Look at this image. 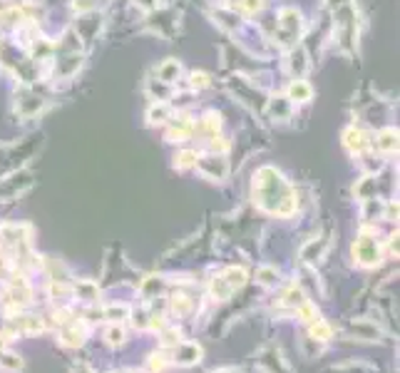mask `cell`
Masks as SVG:
<instances>
[{
    "instance_id": "1",
    "label": "cell",
    "mask_w": 400,
    "mask_h": 373,
    "mask_svg": "<svg viewBox=\"0 0 400 373\" xmlns=\"http://www.w3.org/2000/svg\"><path fill=\"white\" fill-rule=\"evenodd\" d=\"M254 202L264 211L278 214V217H289L296 211L294 192L274 167L259 169L256 182H254Z\"/></svg>"
},
{
    "instance_id": "2",
    "label": "cell",
    "mask_w": 400,
    "mask_h": 373,
    "mask_svg": "<svg viewBox=\"0 0 400 373\" xmlns=\"http://www.w3.org/2000/svg\"><path fill=\"white\" fill-rule=\"evenodd\" d=\"M247 284V271L244 269H227L224 274H219L214 281H211V294H214V298H219V301H224V298H229L231 294L236 291V289H241V286Z\"/></svg>"
},
{
    "instance_id": "3",
    "label": "cell",
    "mask_w": 400,
    "mask_h": 373,
    "mask_svg": "<svg viewBox=\"0 0 400 373\" xmlns=\"http://www.w3.org/2000/svg\"><path fill=\"white\" fill-rule=\"evenodd\" d=\"M353 256L361 267H376L381 261V244L376 242V236L368 234V231L358 236L356 244H353Z\"/></svg>"
},
{
    "instance_id": "4",
    "label": "cell",
    "mask_w": 400,
    "mask_h": 373,
    "mask_svg": "<svg viewBox=\"0 0 400 373\" xmlns=\"http://www.w3.org/2000/svg\"><path fill=\"white\" fill-rule=\"evenodd\" d=\"M28 304H30V289H28V284L23 279L12 281L10 289L3 294V309L8 314H20Z\"/></svg>"
},
{
    "instance_id": "5",
    "label": "cell",
    "mask_w": 400,
    "mask_h": 373,
    "mask_svg": "<svg viewBox=\"0 0 400 373\" xmlns=\"http://www.w3.org/2000/svg\"><path fill=\"white\" fill-rule=\"evenodd\" d=\"M194 167H199V172H202L204 177H209V180H214V182L227 180V174H229V164L222 155L197 157V164H194Z\"/></svg>"
},
{
    "instance_id": "6",
    "label": "cell",
    "mask_w": 400,
    "mask_h": 373,
    "mask_svg": "<svg viewBox=\"0 0 400 373\" xmlns=\"http://www.w3.org/2000/svg\"><path fill=\"white\" fill-rule=\"evenodd\" d=\"M301 28H303V20H301V12L294 10V8H286L281 10L278 15V37H289V40H296L301 35Z\"/></svg>"
},
{
    "instance_id": "7",
    "label": "cell",
    "mask_w": 400,
    "mask_h": 373,
    "mask_svg": "<svg viewBox=\"0 0 400 373\" xmlns=\"http://www.w3.org/2000/svg\"><path fill=\"white\" fill-rule=\"evenodd\" d=\"M32 184V174L30 172H15L10 174L8 180L0 182V199H12L15 194H20L23 189Z\"/></svg>"
},
{
    "instance_id": "8",
    "label": "cell",
    "mask_w": 400,
    "mask_h": 373,
    "mask_svg": "<svg viewBox=\"0 0 400 373\" xmlns=\"http://www.w3.org/2000/svg\"><path fill=\"white\" fill-rule=\"evenodd\" d=\"M82 68V55L80 52H60L55 62V77H62V80H70L77 75V70Z\"/></svg>"
},
{
    "instance_id": "9",
    "label": "cell",
    "mask_w": 400,
    "mask_h": 373,
    "mask_svg": "<svg viewBox=\"0 0 400 373\" xmlns=\"http://www.w3.org/2000/svg\"><path fill=\"white\" fill-rule=\"evenodd\" d=\"M172 361L179 363V366H194L202 361V348L197 343H187V341H179L177 346H172Z\"/></svg>"
},
{
    "instance_id": "10",
    "label": "cell",
    "mask_w": 400,
    "mask_h": 373,
    "mask_svg": "<svg viewBox=\"0 0 400 373\" xmlns=\"http://www.w3.org/2000/svg\"><path fill=\"white\" fill-rule=\"evenodd\" d=\"M43 107H45V99L37 97V95H30V93L20 95L18 102H15V110H18V115L20 117H25V119L37 117V115L43 112Z\"/></svg>"
},
{
    "instance_id": "11",
    "label": "cell",
    "mask_w": 400,
    "mask_h": 373,
    "mask_svg": "<svg viewBox=\"0 0 400 373\" xmlns=\"http://www.w3.org/2000/svg\"><path fill=\"white\" fill-rule=\"evenodd\" d=\"M85 336H87V329L82 321H62L60 338L65 346H82V343H85Z\"/></svg>"
},
{
    "instance_id": "12",
    "label": "cell",
    "mask_w": 400,
    "mask_h": 373,
    "mask_svg": "<svg viewBox=\"0 0 400 373\" xmlns=\"http://www.w3.org/2000/svg\"><path fill=\"white\" fill-rule=\"evenodd\" d=\"M328 247H331L328 236H321V239H316V242H308L306 247H303V251H301V259L308 261V264H314V261H321L323 256H326Z\"/></svg>"
},
{
    "instance_id": "13",
    "label": "cell",
    "mask_w": 400,
    "mask_h": 373,
    "mask_svg": "<svg viewBox=\"0 0 400 373\" xmlns=\"http://www.w3.org/2000/svg\"><path fill=\"white\" fill-rule=\"evenodd\" d=\"M266 110H269V115L274 119H289L291 112H294V105H291L289 97H271Z\"/></svg>"
},
{
    "instance_id": "14",
    "label": "cell",
    "mask_w": 400,
    "mask_h": 373,
    "mask_svg": "<svg viewBox=\"0 0 400 373\" xmlns=\"http://www.w3.org/2000/svg\"><path fill=\"white\" fill-rule=\"evenodd\" d=\"M308 70V55L303 48H294L289 52V73L296 75V77H301L303 73Z\"/></svg>"
},
{
    "instance_id": "15",
    "label": "cell",
    "mask_w": 400,
    "mask_h": 373,
    "mask_svg": "<svg viewBox=\"0 0 400 373\" xmlns=\"http://www.w3.org/2000/svg\"><path fill=\"white\" fill-rule=\"evenodd\" d=\"M351 334H356L363 341H381V331L376 329V323L370 321H358L351 326Z\"/></svg>"
},
{
    "instance_id": "16",
    "label": "cell",
    "mask_w": 400,
    "mask_h": 373,
    "mask_svg": "<svg viewBox=\"0 0 400 373\" xmlns=\"http://www.w3.org/2000/svg\"><path fill=\"white\" fill-rule=\"evenodd\" d=\"M311 97H314V90H311V85H308L306 80L291 82V87H289V99L291 102H308Z\"/></svg>"
},
{
    "instance_id": "17",
    "label": "cell",
    "mask_w": 400,
    "mask_h": 373,
    "mask_svg": "<svg viewBox=\"0 0 400 373\" xmlns=\"http://www.w3.org/2000/svg\"><path fill=\"white\" fill-rule=\"evenodd\" d=\"M376 147L381 149V152H385V155L395 152V149H398V132H395L393 127L383 130L381 135H378V140H376Z\"/></svg>"
},
{
    "instance_id": "18",
    "label": "cell",
    "mask_w": 400,
    "mask_h": 373,
    "mask_svg": "<svg viewBox=\"0 0 400 373\" xmlns=\"http://www.w3.org/2000/svg\"><path fill=\"white\" fill-rule=\"evenodd\" d=\"M73 291L77 298H82V301H97L99 298V289L97 284H93V281H77V284L73 286Z\"/></svg>"
},
{
    "instance_id": "19",
    "label": "cell",
    "mask_w": 400,
    "mask_h": 373,
    "mask_svg": "<svg viewBox=\"0 0 400 373\" xmlns=\"http://www.w3.org/2000/svg\"><path fill=\"white\" fill-rule=\"evenodd\" d=\"M179 73H182V65H179L177 60L162 62L160 70H157V75H160V82H164V85H172V82L179 77Z\"/></svg>"
},
{
    "instance_id": "20",
    "label": "cell",
    "mask_w": 400,
    "mask_h": 373,
    "mask_svg": "<svg viewBox=\"0 0 400 373\" xmlns=\"http://www.w3.org/2000/svg\"><path fill=\"white\" fill-rule=\"evenodd\" d=\"M345 147L351 149V152H356V155H361V152H363L365 149V135L361 130H356V127H351V130L345 132Z\"/></svg>"
},
{
    "instance_id": "21",
    "label": "cell",
    "mask_w": 400,
    "mask_h": 373,
    "mask_svg": "<svg viewBox=\"0 0 400 373\" xmlns=\"http://www.w3.org/2000/svg\"><path fill=\"white\" fill-rule=\"evenodd\" d=\"M261 366H264L269 373H289V368H286V363H283V358L276 354V351H269V354L261 358Z\"/></svg>"
},
{
    "instance_id": "22",
    "label": "cell",
    "mask_w": 400,
    "mask_h": 373,
    "mask_svg": "<svg viewBox=\"0 0 400 373\" xmlns=\"http://www.w3.org/2000/svg\"><path fill=\"white\" fill-rule=\"evenodd\" d=\"M169 107L164 105V102H157V105H152L149 107V112H147V119H149V124H162V122H166L169 119Z\"/></svg>"
},
{
    "instance_id": "23",
    "label": "cell",
    "mask_w": 400,
    "mask_h": 373,
    "mask_svg": "<svg viewBox=\"0 0 400 373\" xmlns=\"http://www.w3.org/2000/svg\"><path fill=\"white\" fill-rule=\"evenodd\" d=\"M189 132H191V122L187 117H179V122H174L172 130H169V140H172V142H182Z\"/></svg>"
},
{
    "instance_id": "24",
    "label": "cell",
    "mask_w": 400,
    "mask_h": 373,
    "mask_svg": "<svg viewBox=\"0 0 400 373\" xmlns=\"http://www.w3.org/2000/svg\"><path fill=\"white\" fill-rule=\"evenodd\" d=\"M130 306H124V304H115V306H107L105 309V318L112 323H120L124 321V318H130Z\"/></svg>"
},
{
    "instance_id": "25",
    "label": "cell",
    "mask_w": 400,
    "mask_h": 373,
    "mask_svg": "<svg viewBox=\"0 0 400 373\" xmlns=\"http://www.w3.org/2000/svg\"><path fill=\"white\" fill-rule=\"evenodd\" d=\"M373 194H376V182H373V177H363L356 184V197L368 202V199H373Z\"/></svg>"
},
{
    "instance_id": "26",
    "label": "cell",
    "mask_w": 400,
    "mask_h": 373,
    "mask_svg": "<svg viewBox=\"0 0 400 373\" xmlns=\"http://www.w3.org/2000/svg\"><path fill=\"white\" fill-rule=\"evenodd\" d=\"M311 336L318 338V341H328V338H331V326H328L326 321L316 318V321H311Z\"/></svg>"
},
{
    "instance_id": "27",
    "label": "cell",
    "mask_w": 400,
    "mask_h": 373,
    "mask_svg": "<svg viewBox=\"0 0 400 373\" xmlns=\"http://www.w3.org/2000/svg\"><path fill=\"white\" fill-rule=\"evenodd\" d=\"M283 304L286 306H291V309H298L301 304H306V296H303V291L301 289H289V291L283 294Z\"/></svg>"
},
{
    "instance_id": "28",
    "label": "cell",
    "mask_w": 400,
    "mask_h": 373,
    "mask_svg": "<svg viewBox=\"0 0 400 373\" xmlns=\"http://www.w3.org/2000/svg\"><path fill=\"white\" fill-rule=\"evenodd\" d=\"M214 18H216V23L222 25V28H227V30H234L236 25H239V18H236V15H231V12L216 10Z\"/></svg>"
},
{
    "instance_id": "29",
    "label": "cell",
    "mask_w": 400,
    "mask_h": 373,
    "mask_svg": "<svg viewBox=\"0 0 400 373\" xmlns=\"http://www.w3.org/2000/svg\"><path fill=\"white\" fill-rule=\"evenodd\" d=\"M191 306H194V304H191L189 296H174L172 298V309L177 311L179 316H187V314L191 311Z\"/></svg>"
},
{
    "instance_id": "30",
    "label": "cell",
    "mask_w": 400,
    "mask_h": 373,
    "mask_svg": "<svg viewBox=\"0 0 400 373\" xmlns=\"http://www.w3.org/2000/svg\"><path fill=\"white\" fill-rule=\"evenodd\" d=\"M194 164H197V152H182V155L174 157V167L179 169L194 167Z\"/></svg>"
},
{
    "instance_id": "31",
    "label": "cell",
    "mask_w": 400,
    "mask_h": 373,
    "mask_svg": "<svg viewBox=\"0 0 400 373\" xmlns=\"http://www.w3.org/2000/svg\"><path fill=\"white\" fill-rule=\"evenodd\" d=\"M0 366L8 368V371H20V368H23V361L12 354H0Z\"/></svg>"
},
{
    "instance_id": "32",
    "label": "cell",
    "mask_w": 400,
    "mask_h": 373,
    "mask_svg": "<svg viewBox=\"0 0 400 373\" xmlns=\"http://www.w3.org/2000/svg\"><path fill=\"white\" fill-rule=\"evenodd\" d=\"M107 341L112 343V346H117V343L124 341V331L120 329V326H112L110 331H107Z\"/></svg>"
},
{
    "instance_id": "33",
    "label": "cell",
    "mask_w": 400,
    "mask_h": 373,
    "mask_svg": "<svg viewBox=\"0 0 400 373\" xmlns=\"http://www.w3.org/2000/svg\"><path fill=\"white\" fill-rule=\"evenodd\" d=\"M95 6H97L95 0H73V8L77 12H90V10H95Z\"/></svg>"
},
{
    "instance_id": "34",
    "label": "cell",
    "mask_w": 400,
    "mask_h": 373,
    "mask_svg": "<svg viewBox=\"0 0 400 373\" xmlns=\"http://www.w3.org/2000/svg\"><path fill=\"white\" fill-rule=\"evenodd\" d=\"M162 341H164V346H177L182 338H179V331L169 329V331H164V334H162Z\"/></svg>"
},
{
    "instance_id": "35",
    "label": "cell",
    "mask_w": 400,
    "mask_h": 373,
    "mask_svg": "<svg viewBox=\"0 0 400 373\" xmlns=\"http://www.w3.org/2000/svg\"><path fill=\"white\" fill-rule=\"evenodd\" d=\"M261 6H264V0H241V8L247 12H259Z\"/></svg>"
},
{
    "instance_id": "36",
    "label": "cell",
    "mask_w": 400,
    "mask_h": 373,
    "mask_svg": "<svg viewBox=\"0 0 400 373\" xmlns=\"http://www.w3.org/2000/svg\"><path fill=\"white\" fill-rule=\"evenodd\" d=\"M259 281H261V284H266V286L274 284V281H276V274L271 271V269H261V271H259Z\"/></svg>"
},
{
    "instance_id": "37",
    "label": "cell",
    "mask_w": 400,
    "mask_h": 373,
    "mask_svg": "<svg viewBox=\"0 0 400 373\" xmlns=\"http://www.w3.org/2000/svg\"><path fill=\"white\" fill-rule=\"evenodd\" d=\"M164 356H152V361H149V371L152 373H157V371H162L164 368Z\"/></svg>"
},
{
    "instance_id": "38",
    "label": "cell",
    "mask_w": 400,
    "mask_h": 373,
    "mask_svg": "<svg viewBox=\"0 0 400 373\" xmlns=\"http://www.w3.org/2000/svg\"><path fill=\"white\" fill-rule=\"evenodd\" d=\"M331 373H368V368L365 366H341V368H336V371H331Z\"/></svg>"
},
{
    "instance_id": "39",
    "label": "cell",
    "mask_w": 400,
    "mask_h": 373,
    "mask_svg": "<svg viewBox=\"0 0 400 373\" xmlns=\"http://www.w3.org/2000/svg\"><path fill=\"white\" fill-rule=\"evenodd\" d=\"M191 85H194V87H207V85H209V77H207V75H204V73H194V75H191Z\"/></svg>"
},
{
    "instance_id": "40",
    "label": "cell",
    "mask_w": 400,
    "mask_h": 373,
    "mask_svg": "<svg viewBox=\"0 0 400 373\" xmlns=\"http://www.w3.org/2000/svg\"><path fill=\"white\" fill-rule=\"evenodd\" d=\"M135 6L149 12V10H154V8H157V0H135Z\"/></svg>"
},
{
    "instance_id": "41",
    "label": "cell",
    "mask_w": 400,
    "mask_h": 373,
    "mask_svg": "<svg viewBox=\"0 0 400 373\" xmlns=\"http://www.w3.org/2000/svg\"><path fill=\"white\" fill-rule=\"evenodd\" d=\"M390 254H398V234L390 236Z\"/></svg>"
},
{
    "instance_id": "42",
    "label": "cell",
    "mask_w": 400,
    "mask_h": 373,
    "mask_svg": "<svg viewBox=\"0 0 400 373\" xmlns=\"http://www.w3.org/2000/svg\"><path fill=\"white\" fill-rule=\"evenodd\" d=\"M328 3H331V6H336V8H339V6H343V3H348V0H328Z\"/></svg>"
},
{
    "instance_id": "43",
    "label": "cell",
    "mask_w": 400,
    "mask_h": 373,
    "mask_svg": "<svg viewBox=\"0 0 400 373\" xmlns=\"http://www.w3.org/2000/svg\"><path fill=\"white\" fill-rule=\"evenodd\" d=\"M77 373H90V371H87L85 366H80V368H77Z\"/></svg>"
},
{
    "instance_id": "44",
    "label": "cell",
    "mask_w": 400,
    "mask_h": 373,
    "mask_svg": "<svg viewBox=\"0 0 400 373\" xmlns=\"http://www.w3.org/2000/svg\"><path fill=\"white\" fill-rule=\"evenodd\" d=\"M219 373H236V371H219Z\"/></svg>"
}]
</instances>
